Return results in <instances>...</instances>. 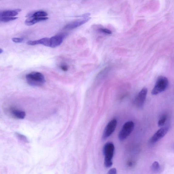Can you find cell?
<instances>
[{"label":"cell","instance_id":"cell-11","mask_svg":"<svg viewBox=\"0 0 174 174\" xmlns=\"http://www.w3.org/2000/svg\"><path fill=\"white\" fill-rule=\"evenodd\" d=\"M21 11L20 9H17L1 11L0 14V17H13L18 15V12Z\"/></svg>","mask_w":174,"mask_h":174},{"label":"cell","instance_id":"cell-4","mask_svg":"<svg viewBox=\"0 0 174 174\" xmlns=\"http://www.w3.org/2000/svg\"><path fill=\"white\" fill-rule=\"evenodd\" d=\"M134 127V123L132 121L126 122L119 132V139L122 141L127 139L133 131Z\"/></svg>","mask_w":174,"mask_h":174},{"label":"cell","instance_id":"cell-6","mask_svg":"<svg viewBox=\"0 0 174 174\" xmlns=\"http://www.w3.org/2000/svg\"><path fill=\"white\" fill-rule=\"evenodd\" d=\"M147 92V89L144 88L141 90L137 95L135 100V103L137 107L141 108L144 105L146 98Z\"/></svg>","mask_w":174,"mask_h":174},{"label":"cell","instance_id":"cell-19","mask_svg":"<svg viewBox=\"0 0 174 174\" xmlns=\"http://www.w3.org/2000/svg\"><path fill=\"white\" fill-rule=\"evenodd\" d=\"M99 30L101 32H103L107 34L110 35L112 33V32L110 30L105 28H100Z\"/></svg>","mask_w":174,"mask_h":174},{"label":"cell","instance_id":"cell-12","mask_svg":"<svg viewBox=\"0 0 174 174\" xmlns=\"http://www.w3.org/2000/svg\"><path fill=\"white\" fill-rule=\"evenodd\" d=\"M32 44L33 45L41 44L45 46L50 47V38H44L38 40L33 41L32 42Z\"/></svg>","mask_w":174,"mask_h":174},{"label":"cell","instance_id":"cell-13","mask_svg":"<svg viewBox=\"0 0 174 174\" xmlns=\"http://www.w3.org/2000/svg\"><path fill=\"white\" fill-rule=\"evenodd\" d=\"M48 16V14L47 12L43 11H39L33 13V14H29L27 15L29 18L31 17H38L42 18L46 17Z\"/></svg>","mask_w":174,"mask_h":174},{"label":"cell","instance_id":"cell-10","mask_svg":"<svg viewBox=\"0 0 174 174\" xmlns=\"http://www.w3.org/2000/svg\"><path fill=\"white\" fill-rule=\"evenodd\" d=\"M49 19L47 17H31L27 18L25 21V24L27 26H32L39 22L45 21Z\"/></svg>","mask_w":174,"mask_h":174},{"label":"cell","instance_id":"cell-3","mask_svg":"<svg viewBox=\"0 0 174 174\" xmlns=\"http://www.w3.org/2000/svg\"><path fill=\"white\" fill-rule=\"evenodd\" d=\"M169 82L168 79L164 76H160L156 81L151 94L152 95H156L164 91L168 88Z\"/></svg>","mask_w":174,"mask_h":174},{"label":"cell","instance_id":"cell-21","mask_svg":"<svg viewBox=\"0 0 174 174\" xmlns=\"http://www.w3.org/2000/svg\"><path fill=\"white\" fill-rule=\"evenodd\" d=\"M109 174H115L117 173V170L115 168H113L110 169L108 172Z\"/></svg>","mask_w":174,"mask_h":174},{"label":"cell","instance_id":"cell-8","mask_svg":"<svg viewBox=\"0 0 174 174\" xmlns=\"http://www.w3.org/2000/svg\"><path fill=\"white\" fill-rule=\"evenodd\" d=\"M67 35L66 34H61L52 36L50 38V46L51 48H55L62 43L64 38Z\"/></svg>","mask_w":174,"mask_h":174},{"label":"cell","instance_id":"cell-18","mask_svg":"<svg viewBox=\"0 0 174 174\" xmlns=\"http://www.w3.org/2000/svg\"><path fill=\"white\" fill-rule=\"evenodd\" d=\"M12 40L15 43H20L22 42L24 40V39L22 38H13Z\"/></svg>","mask_w":174,"mask_h":174},{"label":"cell","instance_id":"cell-14","mask_svg":"<svg viewBox=\"0 0 174 174\" xmlns=\"http://www.w3.org/2000/svg\"><path fill=\"white\" fill-rule=\"evenodd\" d=\"M12 113L14 116L18 119H24L26 116L25 112L20 110L13 109Z\"/></svg>","mask_w":174,"mask_h":174},{"label":"cell","instance_id":"cell-16","mask_svg":"<svg viewBox=\"0 0 174 174\" xmlns=\"http://www.w3.org/2000/svg\"><path fill=\"white\" fill-rule=\"evenodd\" d=\"M18 18L16 17H1L0 21L2 22H8L16 20Z\"/></svg>","mask_w":174,"mask_h":174},{"label":"cell","instance_id":"cell-7","mask_svg":"<svg viewBox=\"0 0 174 174\" xmlns=\"http://www.w3.org/2000/svg\"><path fill=\"white\" fill-rule=\"evenodd\" d=\"M168 131V127H162L160 129L154 134L150 140V142L154 144L158 142L167 134Z\"/></svg>","mask_w":174,"mask_h":174},{"label":"cell","instance_id":"cell-20","mask_svg":"<svg viewBox=\"0 0 174 174\" xmlns=\"http://www.w3.org/2000/svg\"><path fill=\"white\" fill-rule=\"evenodd\" d=\"M60 69L63 71L66 72L68 71V67L65 64H62L60 66Z\"/></svg>","mask_w":174,"mask_h":174},{"label":"cell","instance_id":"cell-1","mask_svg":"<svg viewBox=\"0 0 174 174\" xmlns=\"http://www.w3.org/2000/svg\"><path fill=\"white\" fill-rule=\"evenodd\" d=\"M27 82L30 85L40 86L45 82V79L43 74L38 72H33L26 75Z\"/></svg>","mask_w":174,"mask_h":174},{"label":"cell","instance_id":"cell-5","mask_svg":"<svg viewBox=\"0 0 174 174\" xmlns=\"http://www.w3.org/2000/svg\"><path fill=\"white\" fill-rule=\"evenodd\" d=\"M117 123V120L115 119H112L109 122L103 132V139H107L114 132L116 127Z\"/></svg>","mask_w":174,"mask_h":174},{"label":"cell","instance_id":"cell-22","mask_svg":"<svg viewBox=\"0 0 174 174\" xmlns=\"http://www.w3.org/2000/svg\"><path fill=\"white\" fill-rule=\"evenodd\" d=\"M17 136L18 137H20V138L22 139V140H24L25 141H26L27 139L24 136L18 134H17Z\"/></svg>","mask_w":174,"mask_h":174},{"label":"cell","instance_id":"cell-23","mask_svg":"<svg viewBox=\"0 0 174 174\" xmlns=\"http://www.w3.org/2000/svg\"><path fill=\"white\" fill-rule=\"evenodd\" d=\"M3 52V50L2 49H0V53L2 54Z\"/></svg>","mask_w":174,"mask_h":174},{"label":"cell","instance_id":"cell-17","mask_svg":"<svg viewBox=\"0 0 174 174\" xmlns=\"http://www.w3.org/2000/svg\"><path fill=\"white\" fill-rule=\"evenodd\" d=\"M167 119V117L166 115L162 116L161 119H160L158 122V125L159 127H162L163 126L166 122Z\"/></svg>","mask_w":174,"mask_h":174},{"label":"cell","instance_id":"cell-2","mask_svg":"<svg viewBox=\"0 0 174 174\" xmlns=\"http://www.w3.org/2000/svg\"><path fill=\"white\" fill-rule=\"evenodd\" d=\"M115 147L113 143H106L103 148V153L105 156L104 164L105 167L109 168L113 164L112 159L114 156Z\"/></svg>","mask_w":174,"mask_h":174},{"label":"cell","instance_id":"cell-15","mask_svg":"<svg viewBox=\"0 0 174 174\" xmlns=\"http://www.w3.org/2000/svg\"><path fill=\"white\" fill-rule=\"evenodd\" d=\"M151 169L154 172H159L161 168L159 162L157 161L154 162L151 165Z\"/></svg>","mask_w":174,"mask_h":174},{"label":"cell","instance_id":"cell-9","mask_svg":"<svg viewBox=\"0 0 174 174\" xmlns=\"http://www.w3.org/2000/svg\"><path fill=\"white\" fill-rule=\"evenodd\" d=\"M90 19H91V18H85V19H81V20L72 22L66 25L65 27H64V29L69 30L74 29L85 24L86 22L89 21Z\"/></svg>","mask_w":174,"mask_h":174}]
</instances>
